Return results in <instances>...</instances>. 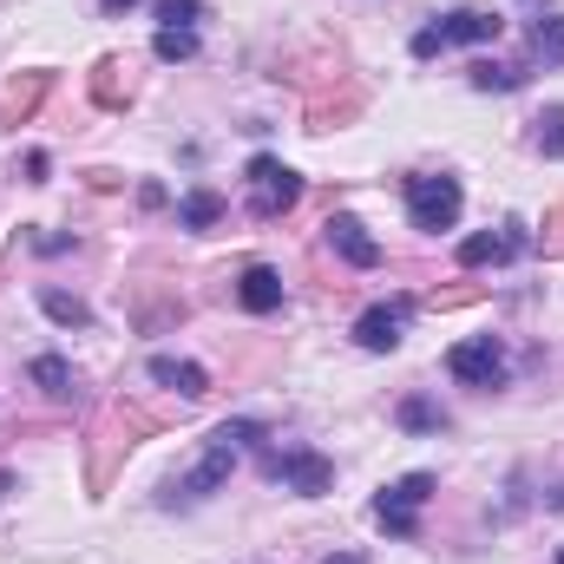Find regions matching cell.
Returning a JSON list of instances; mask_svg holds the SVG:
<instances>
[{"instance_id":"cell-12","label":"cell","mask_w":564,"mask_h":564,"mask_svg":"<svg viewBox=\"0 0 564 564\" xmlns=\"http://www.w3.org/2000/svg\"><path fill=\"white\" fill-rule=\"evenodd\" d=\"M46 93H53V73H13L0 86V126H26L46 106Z\"/></svg>"},{"instance_id":"cell-15","label":"cell","mask_w":564,"mask_h":564,"mask_svg":"<svg viewBox=\"0 0 564 564\" xmlns=\"http://www.w3.org/2000/svg\"><path fill=\"white\" fill-rule=\"evenodd\" d=\"M237 302L250 308V315H276L282 308V276L270 263H250L243 276H237Z\"/></svg>"},{"instance_id":"cell-22","label":"cell","mask_w":564,"mask_h":564,"mask_svg":"<svg viewBox=\"0 0 564 564\" xmlns=\"http://www.w3.org/2000/svg\"><path fill=\"white\" fill-rule=\"evenodd\" d=\"M151 53H158V59H171V66H177V59H191V53H197V26H158Z\"/></svg>"},{"instance_id":"cell-21","label":"cell","mask_w":564,"mask_h":564,"mask_svg":"<svg viewBox=\"0 0 564 564\" xmlns=\"http://www.w3.org/2000/svg\"><path fill=\"white\" fill-rule=\"evenodd\" d=\"M40 308H46L59 328H93V308H86L79 295H66V289H40Z\"/></svg>"},{"instance_id":"cell-4","label":"cell","mask_w":564,"mask_h":564,"mask_svg":"<svg viewBox=\"0 0 564 564\" xmlns=\"http://www.w3.org/2000/svg\"><path fill=\"white\" fill-rule=\"evenodd\" d=\"M459 210H466L459 177H433V171L408 177V217H414V230H453Z\"/></svg>"},{"instance_id":"cell-19","label":"cell","mask_w":564,"mask_h":564,"mask_svg":"<svg viewBox=\"0 0 564 564\" xmlns=\"http://www.w3.org/2000/svg\"><path fill=\"white\" fill-rule=\"evenodd\" d=\"M26 375H33V388H40V394H53V401H66V394H73V361H66V355H40Z\"/></svg>"},{"instance_id":"cell-8","label":"cell","mask_w":564,"mask_h":564,"mask_svg":"<svg viewBox=\"0 0 564 564\" xmlns=\"http://www.w3.org/2000/svg\"><path fill=\"white\" fill-rule=\"evenodd\" d=\"M237 473V446L217 433L210 446H204V459H197V473L191 479H177L171 492H164V506H197V499H210V492H224V479Z\"/></svg>"},{"instance_id":"cell-29","label":"cell","mask_w":564,"mask_h":564,"mask_svg":"<svg viewBox=\"0 0 564 564\" xmlns=\"http://www.w3.org/2000/svg\"><path fill=\"white\" fill-rule=\"evenodd\" d=\"M132 7H139V0H106V13H132Z\"/></svg>"},{"instance_id":"cell-25","label":"cell","mask_w":564,"mask_h":564,"mask_svg":"<svg viewBox=\"0 0 564 564\" xmlns=\"http://www.w3.org/2000/svg\"><path fill=\"white\" fill-rule=\"evenodd\" d=\"M158 20L164 26H197L204 20V0H158Z\"/></svg>"},{"instance_id":"cell-30","label":"cell","mask_w":564,"mask_h":564,"mask_svg":"<svg viewBox=\"0 0 564 564\" xmlns=\"http://www.w3.org/2000/svg\"><path fill=\"white\" fill-rule=\"evenodd\" d=\"M7 492H13V473H7V466H0V499H7Z\"/></svg>"},{"instance_id":"cell-26","label":"cell","mask_w":564,"mask_h":564,"mask_svg":"<svg viewBox=\"0 0 564 564\" xmlns=\"http://www.w3.org/2000/svg\"><path fill=\"white\" fill-rule=\"evenodd\" d=\"M479 295H486L479 282H459V289H433V295H426V308H466V302H479Z\"/></svg>"},{"instance_id":"cell-6","label":"cell","mask_w":564,"mask_h":564,"mask_svg":"<svg viewBox=\"0 0 564 564\" xmlns=\"http://www.w3.org/2000/svg\"><path fill=\"white\" fill-rule=\"evenodd\" d=\"M139 433H151V414H132V408L119 401V408H112V421L93 433V440H99V446H93V492H106V486H112V466H119V453H132V446H139Z\"/></svg>"},{"instance_id":"cell-7","label":"cell","mask_w":564,"mask_h":564,"mask_svg":"<svg viewBox=\"0 0 564 564\" xmlns=\"http://www.w3.org/2000/svg\"><path fill=\"white\" fill-rule=\"evenodd\" d=\"M446 375L466 381V388H499V381H506V348H499L492 335L453 341V348H446Z\"/></svg>"},{"instance_id":"cell-24","label":"cell","mask_w":564,"mask_h":564,"mask_svg":"<svg viewBox=\"0 0 564 564\" xmlns=\"http://www.w3.org/2000/svg\"><path fill=\"white\" fill-rule=\"evenodd\" d=\"M401 426H408V433H440V426H446V414H440L433 401H421V394H414V401H401Z\"/></svg>"},{"instance_id":"cell-9","label":"cell","mask_w":564,"mask_h":564,"mask_svg":"<svg viewBox=\"0 0 564 564\" xmlns=\"http://www.w3.org/2000/svg\"><path fill=\"white\" fill-rule=\"evenodd\" d=\"M408 315H414V302H408V295H401V302H375V308H361L355 341H361L368 355H394V348H401V335H408Z\"/></svg>"},{"instance_id":"cell-3","label":"cell","mask_w":564,"mask_h":564,"mask_svg":"<svg viewBox=\"0 0 564 564\" xmlns=\"http://www.w3.org/2000/svg\"><path fill=\"white\" fill-rule=\"evenodd\" d=\"M433 473H401L394 486H381V499H375V519H381V532L388 539H414L421 532V506L433 499Z\"/></svg>"},{"instance_id":"cell-13","label":"cell","mask_w":564,"mask_h":564,"mask_svg":"<svg viewBox=\"0 0 564 564\" xmlns=\"http://www.w3.org/2000/svg\"><path fill=\"white\" fill-rule=\"evenodd\" d=\"M132 93H139V79H132V59L106 53V59L93 66V106H99V112H126V106H132Z\"/></svg>"},{"instance_id":"cell-5","label":"cell","mask_w":564,"mask_h":564,"mask_svg":"<svg viewBox=\"0 0 564 564\" xmlns=\"http://www.w3.org/2000/svg\"><path fill=\"white\" fill-rule=\"evenodd\" d=\"M263 473L282 479L289 492H302V499H322V492L335 486V459H328V453H315V446H282V453H263Z\"/></svg>"},{"instance_id":"cell-11","label":"cell","mask_w":564,"mask_h":564,"mask_svg":"<svg viewBox=\"0 0 564 564\" xmlns=\"http://www.w3.org/2000/svg\"><path fill=\"white\" fill-rule=\"evenodd\" d=\"M525 250V224H506V230H473L459 243V270H486V263H506Z\"/></svg>"},{"instance_id":"cell-16","label":"cell","mask_w":564,"mask_h":564,"mask_svg":"<svg viewBox=\"0 0 564 564\" xmlns=\"http://www.w3.org/2000/svg\"><path fill=\"white\" fill-rule=\"evenodd\" d=\"M361 106H368V93H361V79H355V86H348L341 99H335V93H315V99H308V132H328V126H348V119H355Z\"/></svg>"},{"instance_id":"cell-20","label":"cell","mask_w":564,"mask_h":564,"mask_svg":"<svg viewBox=\"0 0 564 564\" xmlns=\"http://www.w3.org/2000/svg\"><path fill=\"white\" fill-rule=\"evenodd\" d=\"M532 59L564 66V13H539L532 20Z\"/></svg>"},{"instance_id":"cell-32","label":"cell","mask_w":564,"mask_h":564,"mask_svg":"<svg viewBox=\"0 0 564 564\" xmlns=\"http://www.w3.org/2000/svg\"><path fill=\"white\" fill-rule=\"evenodd\" d=\"M328 564H361V558H355V552H341V558H328Z\"/></svg>"},{"instance_id":"cell-1","label":"cell","mask_w":564,"mask_h":564,"mask_svg":"<svg viewBox=\"0 0 564 564\" xmlns=\"http://www.w3.org/2000/svg\"><path fill=\"white\" fill-rule=\"evenodd\" d=\"M499 13H486V7H453V13H440L433 26L414 33V59H433V53H446V46H492L499 40Z\"/></svg>"},{"instance_id":"cell-10","label":"cell","mask_w":564,"mask_h":564,"mask_svg":"<svg viewBox=\"0 0 564 564\" xmlns=\"http://www.w3.org/2000/svg\"><path fill=\"white\" fill-rule=\"evenodd\" d=\"M322 230H328V250H335L341 263H355V270H381V243L368 237V224H361V217H348V210H341V217H328Z\"/></svg>"},{"instance_id":"cell-23","label":"cell","mask_w":564,"mask_h":564,"mask_svg":"<svg viewBox=\"0 0 564 564\" xmlns=\"http://www.w3.org/2000/svg\"><path fill=\"white\" fill-rule=\"evenodd\" d=\"M532 126H539V132H532V144H539L545 158H564V106H545Z\"/></svg>"},{"instance_id":"cell-27","label":"cell","mask_w":564,"mask_h":564,"mask_svg":"<svg viewBox=\"0 0 564 564\" xmlns=\"http://www.w3.org/2000/svg\"><path fill=\"white\" fill-rule=\"evenodd\" d=\"M545 250H552V257L564 250V204L552 210V217H545Z\"/></svg>"},{"instance_id":"cell-18","label":"cell","mask_w":564,"mask_h":564,"mask_svg":"<svg viewBox=\"0 0 564 564\" xmlns=\"http://www.w3.org/2000/svg\"><path fill=\"white\" fill-rule=\"evenodd\" d=\"M466 79H473L479 93H519V86H525V66H499V59H473V66H466Z\"/></svg>"},{"instance_id":"cell-14","label":"cell","mask_w":564,"mask_h":564,"mask_svg":"<svg viewBox=\"0 0 564 564\" xmlns=\"http://www.w3.org/2000/svg\"><path fill=\"white\" fill-rule=\"evenodd\" d=\"M144 375H151L158 388L184 394V401H204V394H210V375H204L197 361H177V355H151V361H144Z\"/></svg>"},{"instance_id":"cell-28","label":"cell","mask_w":564,"mask_h":564,"mask_svg":"<svg viewBox=\"0 0 564 564\" xmlns=\"http://www.w3.org/2000/svg\"><path fill=\"white\" fill-rule=\"evenodd\" d=\"M33 250H46V257H66V250H73V237H33Z\"/></svg>"},{"instance_id":"cell-2","label":"cell","mask_w":564,"mask_h":564,"mask_svg":"<svg viewBox=\"0 0 564 564\" xmlns=\"http://www.w3.org/2000/svg\"><path fill=\"white\" fill-rule=\"evenodd\" d=\"M302 204V177L282 164V158H250V217L257 224H276V217H289Z\"/></svg>"},{"instance_id":"cell-17","label":"cell","mask_w":564,"mask_h":564,"mask_svg":"<svg viewBox=\"0 0 564 564\" xmlns=\"http://www.w3.org/2000/svg\"><path fill=\"white\" fill-rule=\"evenodd\" d=\"M224 210H230V204H224L210 184H197V191H184V204H177V224H184V230H217V224H224Z\"/></svg>"},{"instance_id":"cell-31","label":"cell","mask_w":564,"mask_h":564,"mask_svg":"<svg viewBox=\"0 0 564 564\" xmlns=\"http://www.w3.org/2000/svg\"><path fill=\"white\" fill-rule=\"evenodd\" d=\"M552 512H564V486H558V492H552Z\"/></svg>"}]
</instances>
